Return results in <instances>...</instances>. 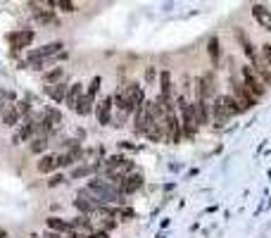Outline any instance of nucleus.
Listing matches in <instances>:
<instances>
[{"instance_id":"38","label":"nucleus","mask_w":271,"mask_h":238,"mask_svg":"<svg viewBox=\"0 0 271 238\" xmlns=\"http://www.w3.org/2000/svg\"><path fill=\"white\" fill-rule=\"evenodd\" d=\"M0 238H7V231H5V229H0Z\"/></svg>"},{"instance_id":"16","label":"nucleus","mask_w":271,"mask_h":238,"mask_svg":"<svg viewBox=\"0 0 271 238\" xmlns=\"http://www.w3.org/2000/svg\"><path fill=\"white\" fill-rule=\"evenodd\" d=\"M31 7H36L33 10V19L38 24H55V12L48 10V5H33L31 2Z\"/></svg>"},{"instance_id":"26","label":"nucleus","mask_w":271,"mask_h":238,"mask_svg":"<svg viewBox=\"0 0 271 238\" xmlns=\"http://www.w3.org/2000/svg\"><path fill=\"white\" fill-rule=\"evenodd\" d=\"M98 169V164H81L72 172V179H84V176H90V174Z\"/></svg>"},{"instance_id":"7","label":"nucleus","mask_w":271,"mask_h":238,"mask_svg":"<svg viewBox=\"0 0 271 238\" xmlns=\"http://www.w3.org/2000/svg\"><path fill=\"white\" fill-rule=\"evenodd\" d=\"M231 96L236 98V103L240 105V110L245 112V110H252L255 105H257V98L250 93L248 88H245V84L243 81H238V84H233V93Z\"/></svg>"},{"instance_id":"28","label":"nucleus","mask_w":271,"mask_h":238,"mask_svg":"<svg viewBox=\"0 0 271 238\" xmlns=\"http://www.w3.org/2000/svg\"><path fill=\"white\" fill-rule=\"evenodd\" d=\"M100 84H102V79H100V76H93L90 84H88V88H86V96H90L93 100H95V96H98V91H100Z\"/></svg>"},{"instance_id":"4","label":"nucleus","mask_w":271,"mask_h":238,"mask_svg":"<svg viewBox=\"0 0 271 238\" xmlns=\"http://www.w3.org/2000/svg\"><path fill=\"white\" fill-rule=\"evenodd\" d=\"M240 74H243V84H245V88H248L255 98H262L264 93H267V84H264V81L260 79V74L255 72V67L243 65Z\"/></svg>"},{"instance_id":"3","label":"nucleus","mask_w":271,"mask_h":238,"mask_svg":"<svg viewBox=\"0 0 271 238\" xmlns=\"http://www.w3.org/2000/svg\"><path fill=\"white\" fill-rule=\"evenodd\" d=\"M179 105V112H181V129H183V136L185 138H193L197 133V119H195V112H193V103H188L185 96H181L176 100Z\"/></svg>"},{"instance_id":"31","label":"nucleus","mask_w":271,"mask_h":238,"mask_svg":"<svg viewBox=\"0 0 271 238\" xmlns=\"http://www.w3.org/2000/svg\"><path fill=\"white\" fill-rule=\"evenodd\" d=\"M262 62H264V65L271 69V45L269 43L262 45Z\"/></svg>"},{"instance_id":"1","label":"nucleus","mask_w":271,"mask_h":238,"mask_svg":"<svg viewBox=\"0 0 271 238\" xmlns=\"http://www.w3.org/2000/svg\"><path fill=\"white\" fill-rule=\"evenodd\" d=\"M86 191L93 195V200L102 205H126V198L119 193V188L109 181H102V179H90L86 184Z\"/></svg>"},{"instance_id":"35","label":"nucleus","mask_w":271,"mask_h":238,"mask_svg":"<svg viewBox=\"0 0 271 238\" xmlns=\"http://www.w3.org/2000/svg\"><path fill=\"white\" fill-rule=\"evenodd\" d=\"M88 238H109V234H107V231H102V229H100V231H93V234H90Z\"/></svg>"},{"instance_id":"24","label":"nucleus","mask_w":271,"mask_h":238,"mask_svg":"<svg viewBox=\"0 0 271 238\" xmlns=\"http://www.w3.org/2000/svg\"><path fill=\"white\" fill-rule=\"evenodd\" d=\"M43 119L50 124V126H60L62 124V115H60V110H55V108H45L43 110Z\"/></svg>"},{"instance_id":"10","label":"nucleus","mask_w":271,"mask_h":238,"mask_svg":"<svg viewBox=\"0 0 271 238\" xmlns=\"http://www.w3.org/2000/svg\"><path fill=\"white\" fill-rule=\"evenodd\" d=\"M117 188H119V193L124 195V198L131 195V193H136V191H141L143 188V174H129Z\"/></svg>"},{"instance_id":"20","label":"nucleus","mask_w":271,"mask_h":238,"mask_svg":"<svg viewBox=\"0 0 271 238\" xmlns=\"http://www.w3.org/2000/svg\"><path fill=\"white\" fill-rule=\"evenodd\" d=\"M36 169L41 174H50L57 169V155H43L38 162H36Z\"/></svg>"},{"instance_id":"18","label":"nucleus","mask_w":271,"mask_h":238,"mask_svg":"<svg viewBox=\"0 0 271 238\" xmlns=\"http://www.w3.org/2000/svg\"><path fill=\"white\" fill-rule=\"evenodd\" d=\"M81 96H84V84H72L69 86V91H67V98H65V103H67V108H76V103L81 100Z\"/></svg>"},{"instance_id":"33","label":"nucleus","mask_w":271,"mask_h":238,"mask_svg":"<svg viewBox=\"0 0 271 238\" xmlns=\"http://www.w3.org/2000/svg\"><path fill=\"white\" fill-rule=\"evenodd\" d=\"M17 110H19V115H26V112H31V103L29 100H22V103H14Z\"/></svg>"},{"instance_id":"27","label":"nucleus","mask_w":271,"mask_h":238,"mask_svg":"<svg viewBox=\"0 0 271 238\" xmlns=\"http://www.w3.org/2000/svg\"><path fill=\"white\" fill-rule=\"evenodd\" d=\"M29 150H31L33 155H41V157H43V152L48 150V138H33V141L29 143Z\"/></svg>"},{"instance_id":"11","label":"nucleus","mask_w":271,"mask_h":238,"mask_svg":"<svg viewBox=\"0 0 271 238\" xmlns=\"http://www.w3.org/2000/svg\"><path fill=\"white\" fill-rule=\"evenodd\" d=\"M45 227H48V231L62 234V236H69V234H72L69 219H62V217H48V219H45Z\"/></svg>"},{"instance_id":"36","label":"nucleus","mask_w":271,"mask_h":238,"mask_svg":"<svg viewBox=\"0 0 271 238\" xmlns=\"http://www.w3.org/2000/svg\"><path fill=\"white\" fill-rule=\"evenodd\" d=\"M43 238H65V236H62V234H55V231H48V229H45V231H43Z\"/></svg>"},{"instance_id":"30","label":"nucleus","mask_w":271,"mask_h":238,"mask_svg":"<svg viewBox=\"0 0 271 238\" xmlns=\"http://www.w3.org/2000/svg\"><path fill=\"white\" fill-rule=\"evenodd\" d=\"M117 217H119L121 222H129V219H133V217H136V212H133V210H129V207H119V210H117Z\"/></svg>"},{"instance_id":"21","label":"nucleus","mask_w":271,"mask_h":238,"mask_svg":"<svg viewBox=\"0 0 271 238\" xmlns=\"http://www.w3.org/2000/svg\"><path fill=\"white\" fill-rule=\"evenodd\" d=\"M19 119H22V115H19V110H17L14 103H12L10 108L2 110V124H5V126H17Z\"/></svg>"},{"instance_id":"29","label":"nucleus","mask_w":271,"mask_h":238,"mask_svg":"<svg viewBox=\"0 0 271 238\" xmlns=\"http://www.w3.org/2000/svg\"><path fill=\"white\" fill-rule=\"evenodd\" d=\"M55 7H60V10L67 12V14H72V12H76V5L72 2V0H57V2H55Z\"/></svg>"},{"instance_id":"34","label":"nucleus","mask_w":271,"mask_h":238,"mask_svg":"<svg viewBox=\"0 0 271 238\" xmlns=\"http://www.w3.org/2000/svg\"><path fill=\"white\" fill-rule=\"evenodd\" d=\"M60 184H65V176L62 174H55L53 179L48 181V188H55V186H60Z\"/></svg>"},{"instance_id":"32","label":"nucleus","mask_w":271,"mask_h":238,"mask_svg":"<svg viewBox=\"0 0 271 238\" xmlns=\"http://www.w3.org/2000/svg\"><path fill=\"white\" fill-rule=\"evenodd\" d=\"M117 224H119V222H117V219H114V217H105V222H102V231H112V229L117 227Z\"/></svg>"},{"instance_id":"2","label":"nucleus","mask_w":271,"mask_h":238,"mask_svg":"<svg viewBox=\"0 0 271 238\" xmlns=\"http://www.w3.org/2000/svg\"><path fill=\"white\" fill-rule=\"evenodd\" d=\"M62 48H65L62 41L45 43V45H41V48H36V50H29V53H26V62L33 65V69H43L48 60H53L57 53H62Z\"/></svg>"},{"instance_id":"14","label":"nucleus","mask_w":271,"mask_h":238,"mask_svg":"<svg viewBox=\"0 0 271 238\" xmlns=\"http://www.w3.org/2000/svg\"><path fill=\"white\" fill-rule=\"evenodd\" d=\"M43 91H45V96L50 98L53 103H65L69 86H67L65 81H60V84H53V86H43Z\"/></svg>"},{"instance_id":"17","label":"nucleus","mask_w":271,"mask_h":238,"mask_svg":"<svg viewBox=\"0 0 271 238\" xmlns=\"http://www.w3.org/2000/svg\"><path fill=\"white\" fill-rule=\"evenodd\" d=\"M69 224H72V231L86 234V236L93 234V224H90V219H88L86 215H79V217H74V219H69Z\"/></svg>"},{"instance_id":"22","label":"nucleus","mask_w":271,"mask_h":238,"mask_svg":"<svg viewBox=\"0 0 271 238\" xmlns=\"http://www.w3.org/2000/svg\"><path fill=\"white\" fill-rule=\"evenodd\" d=\"M160 84H162L160 98H164L167 103H172V76H169V72H162V74H160Z\"/></svg>"},{"instance_id":"5","label":"nucleus","mask_w":271,"mask_h":238,"mask_svg":"<svg viewBox=\"0 0 271 238\" xmlns=\"http://www.w3.org/2000/svg\"><path fill=\"white\" fill-rule=\"evenodd\" d=\"M121 96L126 98V103H129L131 112H136L138 108H143L145 105V91H143L141 84H136V81H131V84H126V86H121Z\"/></svg>"},{"instance_id":"23","label":"nucleus","mask_w":271,"mask_h":238,"mask_svg":"<svg viewBox=\"0 0 271 238\" xmlns=\"http://www.w3.org/2000/svg\"><path fill=\"white\" fill-rule=\"evenodd\" d=\"M62 76H65V67H55V69H50V72H45V76H43L45 86L60 84V81H62Z\"/></svg>"},{"instance_id":"12","label":"nucleus","mask_w":271,"mask_h":238,"mask_svg":"<svg viewBox=\"0 0 271 238\" xmlns=\"http://www.w3.org/2000/svg\"><path fill=\"white\" fill-rule=\"evenodd\" d=\"M217 100H219V108L224 110V115H226L228 119L238 117L240 112H243V110H240V105L236 103V98H233V96H219Z\"/></svg>"},{"instance_id":"9","label":"nucleus","mask_w":271,"mask_h":238,"mask_svg":"<svg viewBox=\"0 0 271 238\" xmlns=\"http://www.w3.org/2000/svg\"><path fill=\"white\" fill-rule=\"evenodd\" d=\"M181 136H183L181 119L176 117V112H169V115H167V143H179Z\"/></svg>"},{"instance_id":"25","label":"nucleus","mask_w":271,"mask_h":238,"mask_svg":"<svg viewBox=\"0 0 271 238\" xmlns=\"http://www.w3.org/2000/svg\"><path fill=\"white\" fill-rule=\"evenodd\" d=\"M207 53H209L212 65H219V38H217V36H212V38H209V43H207Z\"/></svg>"},{"instance_id":"37","label":"nucleus","mask_w":271,"mask_h":238,"mask_svg":"<svg viewBox=\"0 0 271 238\" xmlns=\"http://www.w3.org/2000/svg\"><path fill=\"white\" fill-rule=\"evenodd\" d=\"M145 79H148V81H152V79H155V69H148V72H145Z\"/></svg>"},{"instance_id":"19","label":"nucleus","mask_w":271,"mask_h":238,"mask_svg":"<svg viewBox=\"0 0 271 238\" xmlns=\"http://www.w3.org/2000/svg\"><path fill=\"white\" fill-rule=\"evenodd\" d=\"M93 110H95V100H93L90 96H86V93H84V96H81V100L76 103L74 112H76V115H81V117H86V115H90Z\"/></svg>"},{"instance_id":"6","label":"nucleus","mask_w":271,"mask_h":238,"mask_svg":"<svg viewBox=\"0 0 271 238\" xmlns=\"http://www.w3.org/2000/svg\"><path fill=\"white\" fill-rule=\"evenodd\" d=\"M33 36H36L33 29H17V31H10L7 33V43H10L12 53H19L24 48H29L33 41Z\"/></svg>"},{"instance_id":"15","label":"nucleus","mask_w":271,"mask_h":238,"mask_svg":"<svg viewBox=\"0 0 271 238\" xmlns=\"http://www.w3.org/2000/svg\"><path fill=\"white\" fill-rule=\"evenodd\" d=\"M193 112H195L197 126L209 124V105H207V100H197L195 98V103H193Z\"/></svg>"},{"instance_id":"13","label":"nucleus","mask_w":271,"mask_h":238,"mask_svg":"<svg viewBox=\"0 0 271 238\" xmlns=\"http://www.w3.org/2000/svg\"><path fill=\"white\" fill-rule=\"evenodd\" d=\"M252 17L257 19V24H260L262 29L271 31V10L267 5H252Z\"/></svg>"},{"instance_id":"8","label":"nucleus","mask_w":271,"mask_h":238,"mask_svg":"<svg viewBox=\"0 0 271 238\" xmlns=\"http://www.w3.org/2000/svg\"><path fill=\"white\" fill-rule=\"evenodd\" d=\"M112 108H114L112 96H105L100 103H95V117H98V124H102V126H109V124H112Z\"/></svg>"}]
</instances>
